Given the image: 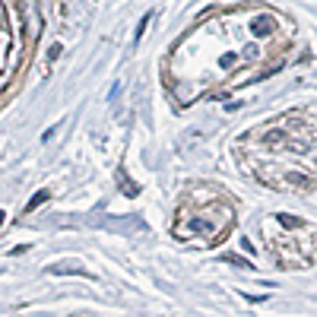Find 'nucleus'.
<instances>
[{"label": "nucleus", "instance_id": "3", "mask_svg": "<svg viewBox=\"0 0 317 317\" xmlns=\"http://www.w3.org/2000/svg\"><path fill=\"white\" fill-rule=\"evenodd\" d=\"M235 225V203L219 187H194L175 209L171 235L197 248H216Z\"/></svg>", "mask_w": 317, "mask_h": 317}, {"label": "nucleus", "instance_id": "4", "mask_svg": "<svg viewBox=\"0 0 317 317\" xmlns=\"http://www.w3.org/2000/svg\"><path fill=\"white\" fill-rule=\"evenodd\" d=\"M270 257L285 270H305L317 263V225L301 222L289 213H273L260 222Z\"/></svg>", "mask_w": 317, "mask_h": 317}, {"label": "nucleus", "instance_id": "1", "mask_svg": "<svg viewBox=\"0 0 317 317\" xmlns=\"http://www.w3.org/2000/svg\"><path fill=\"white\" fill-rule=\"evenodd\" d=\"M295 25L267 7L219 13L191 29L165 61V83L178 105L232 89L276 70L292 45Z\"/></svg>", "mask_w": 317, "mask_h": 317}, {"label": "nucleus", "instance_id": "2", "mask_svg": "<svg viewBox=\"0 0 317 317\" xmlns=\"http://www.w3.org/2000/svg\"><path fill=\"white\" fill-rule=\"evenodd\" d=\"M238 158L267 187L308 194L317 181V118L289 111L263 121L241 137Z\"/></svg>", "mask_w": 317, "mask_h": 317}, {"label": "nucleus", "instance_id": "5", "mask_svg": "<svg viewBox=\"0 0 317 317\" xmlns=\"http://www.w3.org/2000/svg\"><path fill=\"white\" fill-rule=\"evenodd\" d=\"M35 0H4V35H7V48H4V98H10L13 83L22 70L29 67V57L35 48V35L41 32V19L29 25L25 19L32 16Z\"/></svg>", "mask_w": 317, "mask_h": 317}, {"label": "nucleus", "instance_id": "6", "mask_svg": "<svg viewBox=\"0 0 317 317\" xmlns=\"http://www.w3.org/2000/svg\"><path fill=\"white\" fill-rule=\"evenodd\" d=\"M118 181H121V194H127V197H137L140 194V187L130 178H124V171H118Z\"/></svg>", "mask_w": 317, "mask_h": 317}, {"label": "nucleus", "instance_id": "7", "mask_svg": "<svg viewBox=\"0 0 317 317\" xmlns=\"http://www.w3.org/2000/svg\"><path fill=\"white\" fill-rule=\"evenodd\" d=\"M48 197H51V191H38V194L32 197V203H29V206H25V213H32L35 206H41V203H45V200H48Z\"/></svg>", "mask_w": 317, "mask_h": 317}]
</instances>
